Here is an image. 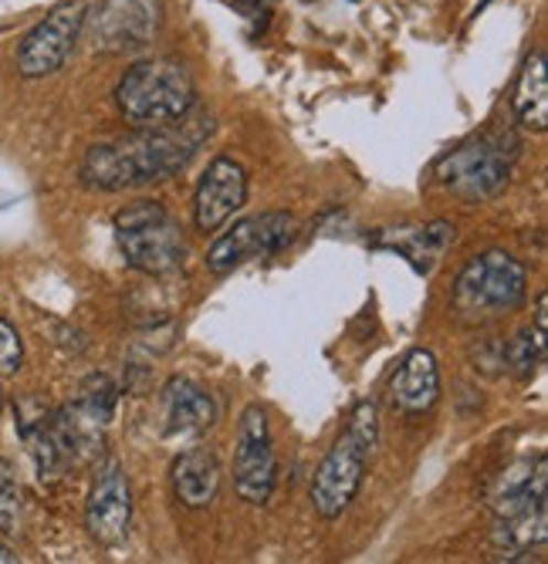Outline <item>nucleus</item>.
Returning a JSON list of instances; mask_svg holds the SVG:
<instances>
[{"label": "nucleus", "mask_w": 548, "mask_h": 564, "mask_svg": "<svg viewBox=\"0 0 548 564\" xmlns=\"http://www.w3.org/2000/svg\"><path fill=\"white\" fill-rule=\"evenodd\" d=\"M214 132L211 116L204 112H186L183 119L170 126L139 129L116 142H98L85 152L82 163V183L92 189H132L170 180L180 173L201 142Z\"/></svg>", "instance_id": "nucleus-1"}, {"label": "nucleus", "mask_w": 548, "mask_h": 564, "mask_svg": "<svg viewBox=\"0 0 548 564\" xmlns=\"http://www.w3.org/2000/svg\"><path fill=\"white\" fill-rule=\"evenodd\" d=\"M548 477L545 453L531 464L512 470L494 494V551L497 557H522L531 547H545L548 538Z\"/></svg>", "instance_id": "nucleus-2"}, {"label": "nucleus", "mask_w": 548, "mask_h": 564, "mask_svg": "<svg viewBox=\"0 0 548 564\" xmlns=\"http://www.w3.org/2000/svg\"><path fill=\"white\" fill-rule=\"evenodd\" d=\"M116 101H119V112L139 129L170 126L193 109L196 85L183 62L149 58V62L132 65L122 75L116 88Z\"/></svg>", "instance_id": "nucleus-3"}, {"label": "nucleus", "mask_w": 548, "mask_h": 564, "mask_svg": "<svg viewBox=\"0 0 548 564\" xmlns=\"http://www.w3.org/2000/svg\"><path fill=\"white\" fill-rule=\"evenodd\" d=\"M116 240L126 264L142 274H173L186 264L183 227L157 199H136L116 214Z\"/></svg>", "instance_id": "nucleus-4"}, {"label": "nucleus", "mask_w": 548, "mask_h": 564, "mask_svg": "<svg viewBox=\"0 0 548 564\" xmlns=\"http://www.w3.org/2000/svg\"><path fill=\"white\" fill-rule=\"evenodd\" d=\"M515 163L512 139H474L437 163V180L461 199H491L508 186Z\"/></svg>", "instance_id": "nucleus-5"}, {"label": "nucleus", "mask_w": 548, "mask_h": 564, "mask_svg": "<svg viewBox=\"0 0 548 564\" xmlns=\"http://www.w3.org/2000/svg\"><path fill=\"white\" fill-rule=\"evenodd\" d=\"M528 274L505 250H487L474 258L454 288V304L468 315H508L525 301Z\"/></svg>", "instance_id": "nucleus-6"}, {"label": "nucleus", "mask_w": 548, "mask_h": 564, "mask_svg": "<svg viewBox=\"0 0 548 564\" xmlns=\"http://www.w3.org/2000/svg\"><path fill=\"white\" fill-rule=\"evenodd\" d=\"M373 440L359 436L356 430H345L335 446L325 453L312 477V507L325 521H335L342 510L356 500L363 477H366V459L373 453Z\"/></svg>", "instance_id": "nucleus-7"}, {"label": "nucleus", "mask_w": 548, "mask_h": 564, "mask_svg": "<svg viewBox=\"0 0 548 564\" xmlns=\"http://www.w3.org/2000/svg\"><path fill=\"white\" fill-rule=\"evenodd\" d=\"M278 480V456L271 443L268 413L261 405H247L237 423V449H234V490L247 503H268Z\"/></svg>", "instance_id": "nucleus-8"}, {"label": "nucleus", "mask_w": 548, "mask_h": 564, "mask_svg": "<svg viewBox=\"0 0 548 564\" xmlns=\"http://www.w3.org/2000/svg\"><path fill=\"white\" fill-rule=\"evenodd\" d=\"M298 237V220L291 214L271 210V214H255L240 220L230 234H224L211 250H207V268L214 274H227L247 261H265L275 258L284 247H291Z\"/></svg>", "instance_id": "nucleus-9"}, {"label": "nucleus", "mask_w": 548, "mask_h": 564, "mask_svg": "<svg viewBox=\"0 0 548 564\" xmlns=\"http://www.w3.org/2000/svg\"><path fill=\"white\" fill-rule=\"evenodd\" d=\"M85 18H88V8L82 4V0H65V4H58L41 24H34L28 31V37L21 41L18 72L24 78L55 75L68 62L72 47H75V41H78V34L85 28Z\"/></svg>", "instance_id": "nucleus-10"}, {"label": "nucleus", "mask_w": 548, "mask_h": 564, "mask_svg": "<svg viewBox=\"0 0 548 564\" xmlns=\"http://www.w3.org/2000/svg\"><path fill=\"white\" fill-rule=\"evenodd\" d=\"M163 24V0H103L92 18V47L103 55H132L153 44Z\"/></svg>", "instance_id": "nucleus-11"}, {"label": "nucleus", "mask_w": 548, "mask_h": 564, "mask_svg": "<svg viewBox=\"0 0 548 564\" xmlns=\"http://www.w3.org/2000/svg\"><path fill=\"white\" fill-rule=\"evenodd\" d=\"M129 518H132V494H129L126 470L119 459H109L106 467H98L88 494V507H85L88 534L98 544H116L126 538Z\"/></svg>", "instance_id": "nucleus-12"}, {"label": "nucleus", "mask_w": 548, "mask_h": 564, "mask_svg": "<svg viewBox=\"0 0 548 564\" xmlns=\"http://www.w3.org/2000/svg\"><path fill=\"white\" fill-rule=\"evenodd\" d=\"M247 199V173L240 163L221 156L207 166L201 186H196V199H193V220L196 230H217L224 227Z\"/></svg>", "instance_id": "nucleus-13"}, {"label": "nucleus", "mask_w": 548, "mask_h": 564, "mask_svg": "<svg viewBox=\"0 0 548 564\" xmlns=\"http://www.w3.org/2000/svg\"><path fill=\"white\" fill-rule=\"evenodd\" d=\"M221 480H224V470H221V459L211 446H193L173 464L176 500L190 510L211 507L221 494Z\"/></svg>", "instance_id": "nucleus-14"}, {"label": "nucleus", "mask_w": 548, "mask_h": 564, "mask_svg": "<svg viewBox=\"0 0 548 564\" xmlns=\"http://www.w3.org/2000/svg\"><path fill=\"white\" fill-rule=\"evenodd\" d=\"M440 395V372H437V358L427 348H417L404 358V366L396 369L389 382V399L400 413H427Z\"/></svg>", "instance_id": "nucleus-15"}, {"label": "nucleus", "mask_w": 548, "mask_h": 564, "mask_svg": "<svg viewBox=\"0 0 548 564\" xmlns=\"http://www.w3.org/2000/svg\"><path fill=\"white\" fill-rule=\"evenodd\" d=\"M454 243V227L451 224H430V227H389L376 237V247L396 250L400 258L413 264V271L430 274L440 253Z\"/></svg>", "instance_id": "nucleus-16"}, {"label": "nucleus", "mask_w": 548, "mask_h": 564, "mask_svg": "<svg viewBox=\"0 0 548 564\" xmlns=\"http://www.w3.org/2000/svg\"><path fill=\"white\" fill-rule=\"evenodd\" d=\"M166 402V430L176 436H190V433H204L207 426L217 423V402L214 395L196 386L190 379H173L163 392Z\"/></svg>", "instance_id": "nucleus-17"}, {"label": "nucleus", "mask_w": 548, "mask_h": 564, "mask_svg": "<svg viewBox=\"0 0 548 564\" xmlns=\"http://www.w3.org/2000/svg\"><path fill=\"white\" fill-rule=\"evenodd\" d=\"M515 116L531 132L548 129V68H545L541 51L528 55L522 65V75L515 85Z\"/></svg>", "instance_id": "nucleus-18"}, {"label": "nucleus", "mask_w": 548, "mask_h": 564, "mask_svg": "<svg viewBox=\"0 0 548 564\" xmlns=\"http://www.w3.org/2000/svg\"><path fill=\"white\" fill-rule=\"evenodd\" d=\"M72 413H75L85 426L103 430V426L112 420V413H116V386H112V379H109V376H92V379L82 386V395H78V402H75Z\"/></svg>", "instance_id": "nucleus-19"}, {"label": "nucleus", "mask_w": 548, "mask_h": 564, "mask_svg": "<svg viewBox=\"0 0 548 564\" xmlns=\"http://www.w3.org/2000/svg\"><path fill=\"white\" fill-rule=\"evenodd\" d=\"M541 355H545V335L531 332V328L518 332V338L508 345V362L515 366V372L522 379H528L535 372V366L541 362Z\"/></svg>", "instance_id": "nucleus-20"}, {"label": "nucleus", "mask_w": 548, "mask_h": 564, "mask_svg": "<svg viewBox=\"0 0 548 564\" xmlns=\"http://www.w3.org/2000/svg\"><path fill=\"white\" fill-rule=\"evenodd\" d=\"M21 521V490L11 464L0 459V534H14Z\"/></svg>", "instance_id": "nucleus-21"}, {"label": "nucleus", "mask_w": 548, "mask_h": 564, "mask_svg": "<svg viewBox=\"0 0 548 564\" xmlns=\"http://www.w3.org/2000/svg\"><path fill=\"white\" fill-rule=\"evenodd\" d=\"M21 362H24L21 335H18V328L8 318H0V379H4V376H18Z\"/></svg>", "instance_id": "nucleus-22"}, {"label": "nucleus", "mask_w": 548, "mask_h": 564, "mask_svg": "<svg viewBox=\"0 0 548 564\" xmlns=\"http://www.w3.org/2000/svg\"><path fill=\"white\" fill-rule=\"evenodd\" d=\"M234 11H240L244 18H255V14H265L268 11V0H227Z\"/></svg>", "instance_id": "nucleus-23"}, {"label": "nucleus", "mask_w": 548, "mask_h": 564, "mask_svg": "<svg viewBox=\"0 0 548 564\" xmlns=\"http://www.w3.org/2000/svg\"><path fill=\"white\" fill-rule=\"evenodd\" d=\"M0 561H18V554H14L11 547H4V544H0Z\"/></svg>", "instance_id": "nucleus-24"}, {"label": "nucleus", "mask_w": 548, "mask_h": 564, "mask_svg": "<svg viewBox=\"0 0 548 564\" xmlns=\"http://www.w3.org/2000/svg\"><path fill=\"white\" fill-rule=\"evenodd\" d=\"M0 409H4V395H0Z\"/></svg>", "instance_id": "nucleus-25"}]
</instances>
